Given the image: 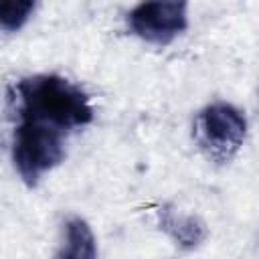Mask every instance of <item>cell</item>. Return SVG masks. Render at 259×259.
<instances>
[{
    "label": "cell",
    "mask_w": 259,
    "mask_h": 259,
    "mask_svg": "<svg viewBox=\"0 0 259 259\" xmlns=\"http://www.w3.org/2000/svg\"><path fill=\"white\" fill-rule=\"evenodd\" d=\"M8 107L18 119L49 123L63 132L87 125L93 119L87 93L59 75L20 79L8 89Z\"/></svg>",
    "instance_id": "1"
},
{
    "label": "cell",
    "mask_w": 259,
    "mask_h": 259,
    "mask_svg": "<svg viewBox=\"0 0 259 259\" xmlns=\"http://www.w3.org/2000/svg\"><path fill=\"white\" fill-rule=\"evenodd\" d=\"M63 158V130L32 119H18L12 134V162L24 184L34 186Z\"/></svg>",
    "instance_id": "2"
},
{
    "label": "cell",
    "mask_w": 259,
    "mask_h": 259,
    "mask_svg": "<svg viewBox=\"0 0 259 259\" xmlns=\"http://www.w3.org/2000/svg\"><path fill=\"white\" fill-rule=\"evenodd\" d=\"M247 134L245 115L231 103L206 105L194 119L192 138L214 164H229L241 150Z\"/></svg>",
    "instance_id": "3"
},
{
    "label": "cell",
    "mask_w": 259,
    "mask_h": 259,
    "mask_svg": "<svg viewBox=\"0 0 259 259\" xmlns=\"http://www.w3.org/2000/svg\"><path fill=\"white\" fill-rule=\"evenodd\" d=\"M186 0H144L130 14V30L146 42L168 45L188 26Z\"/></svg>",
    "instance_id": "4"
},
{
    "label": "cell",
    "mask_w": 259,
    "mask_h": 259,
    "mask_svg": "<svg viewBox=\"0 0 259 259\" xmlns=\"http://www.w3.org/2000/svg\"><path fill=\"white\" fill-rule=\"evenodd\" d=\"M158 225L178 247H184V249L196 247L206 237L204 223L198 217L180 212L174 206L158 208Z\"/></svg>",
    "instance_id": "5"
},
{
    "label": "cell",
    "mask_w": 259,
    "mask_h": 259,
    "mask_svg": "<svg viewBox=\"0 0 259 259\" xmlns=\"http://www.w3.org/2000/svg\"><path fill=\"white\" fill-rule=\"evenodd\" d=\"M59 257L65 259H93L97 255V247H95V237L91 233V227L75 217L69 219L65 225V243L63 249L57 253Z\"/></svg>",
    "instance_id": "6"
},
{
    "label": "cell",
    "mask_w": 259,
    "mask_h": 259,
    "mask_svg": "<svg viewBox=\"0 0 259 259\" xmlns=\"http://www.w3.org/2000/svg\"><path fill=\"white\" fill-rule=\"evenodd\" d=\"M36 0H0V24L6 32L18 30L34 10Z\"/></svg>",
    "instance_id": "7"
}]
</instances>
